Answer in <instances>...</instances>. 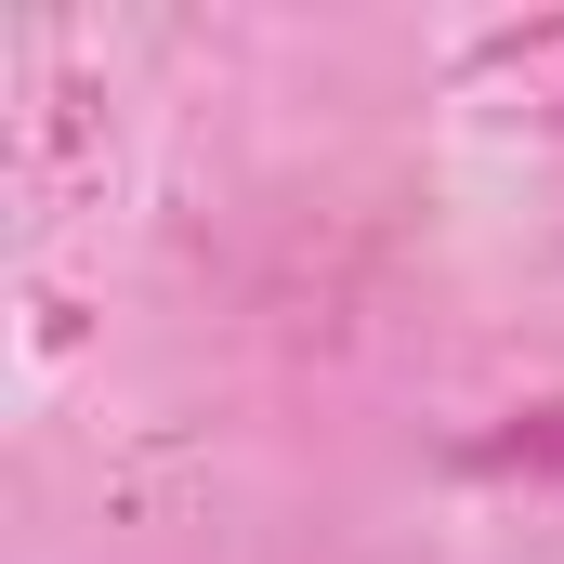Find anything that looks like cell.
<instances>
[]
</instances>
